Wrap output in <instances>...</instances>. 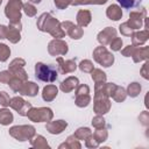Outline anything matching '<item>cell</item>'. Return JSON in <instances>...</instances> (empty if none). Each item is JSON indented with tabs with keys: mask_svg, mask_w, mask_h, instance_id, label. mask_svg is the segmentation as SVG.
Returning <instances> with one entry per match:
<instances>
[{
	"mask_svg": "<svg viewBox=\"0 0 149 149\" xmlns=\"http://www.w3.org/2000/svg\"><path fill=\"white\" fill-rule=\"evenodd\" d=\"M127 94L128 95H130V97H137L139 95V93L141 92V85L139 84V83H130L129 85H128V87H127Z\"/></svg>",
	"mask_w": 149,
	"mask_h": 149,
	"instance_id": "484cf974",
	"label": "cell"
},
{
	"mask_svg": "<svg viewBox=\"0 0 149 149\" xmlns=\"http://www.w3.org/2000/svg\"><path fill=\"white\" fill-rule=\"evenodd\" d=\"M91 73H92V79L95 81V84L97 83H104V81H106V73L102 70H100V69H93L91 71Z\"/></svg>",
	"mask_w": 149,
	"mask_h": 149,
	"instance_id": "cb8c5ba5",
	"label": "cell"
},
{
	"mask_svg": "<svg viewBox=\"0 0 149 149\" xmlns=\"http://www.w3.org/2000/svg\"><path fill=\"white\" fill-rule=\"evenodd\" d=\"M111 108V101L108 97L105 95H94V111L97 114H105Z\"/></svg>",
	"mask_w": 149,
	"mask_h": 149,
	"instance_id": "ba28073f",
	"label": "cell"
},
{
	"mask_svg": "<svg viewBox=\"0 0 149 149\" xmlns=\"http://www.w3.org/2000/svg\"><path fill=\"white\" fill-rule=\"evenodd\" d=\"M9 102H10V98H9L8 93L5 91H1L0 92V105L6 107V106H9Z\"/></svg>",
	"mask_w": 149,
	"mask_h": 149,
	"instance_id": "8d00e7d4",
	"label": "cell"
},
{
	"mask_svg": "<svg viewBox=\"0 0 149 149\" xmlns=\"http://www.w3.org/2000/svg\"><path fill=\"white\" fill-rule=\"evenodd\" d=\"M58 88L55 85H47L42 91V98L45 101H51L57 97Z\"/></svg>",
	"mask_w": 149,
	"mask_h": 149,
	"instance_id": "e0dca14e",
	"label": "cell"
},
{
	"mask_svg": "<svg viewBox=\"0 0 149 149\" xmlns=\"http://www.w3.org/2000/svg\"><path fill=\"white\" fill-rule=\"evenodd\" d=\"M107 0H71V5H86V3H95L101 5L105 3Z\"/></svg>",
	"mask_w": 149,
	"mask_h": 149,
	"instance_id": "1f68e13d",
	"label": "cell"
},
{
	"mask_svg": "<svg viewBox=\"0 0 149 149\" xmlns=\"http://www.w3.org/2000/svg\"><path fill=\"white\" fill-rule=\"evenodd\" d=\"M23 3L21 0H9L5 8V14L10 21V23L20 22L21 19V8Z\"/></svg>",
	"mask_w": 149,
	"mask_h": 149,
	"instance_id": "3957f363",
	"label": "cell"
},
{
	"mask_svg": "<svg viewBox=\"0 0 149 149\" xmlns=\"http://www.w3.org/2000/svg\"><path fill=\"white\" fill-rule=\"evenodd\" d=\"M107 137V132L105 129H100L98 128V130L94 133V139L98 141H105Z\"/></svg>",
	"mask_w": 149,
	"mask_h": 149,
	"instance_id": "74e56055",
	"label": "cell"
},
{
	"mask_svg": "<svg viewBox=\"0 0 149 149\" xmlns=\"http://www.w3.org/2000/svg\"><path fill=\"white\" fill-rule=\"evenodd\" d=\"M37 92H38V86L33 81H26L24 84H22L19 91V93H21L22 95H29V97H35Z\"/></svg>",
	"mask_w": 149,
	"mask_h": 149,
	"instance_id": "4fadbf2b",
	"label": "cell"
},
{
	"mask_svg": "<svg viewBox=\"0 0 149 149\" xmlns=\"http://www.w3.org/2000/svg\"><path fill=\"white\" fill-rule=\"evenodd\" d=\"M9 106L12 108H14L15 111H17V113L20 115H27L29 108L31 107V105L27 101H24L22 98L20 97H15L13 99H10V102H9Z\"/></svg>",
	"mask_w": 149,
	"mask_h": 149,
	"instance_id": "9c48e42d",
	"label": "cell"
},
{
	"mask_svg": "<svg viewBox=\"0 0 149 149\" xmlns=\"http://www.w3.org/2000/svg\"><path fill=\"white\" fill-rule=\"evenodd\" d=\"M27 116L34 121V122H42V121H50L52 119V111L48 107H40V108H33L30 107Z\"/></svg>",
	"mask_w": 149,
	"mask_h": 149,
	"instance_id": "5b68a950",
	"label": "cell"
},
{
	"mask_svg": "<svg viewBox=\"0 0 149 149\" xmlns=\"http://www.w3.org/2000/svg\"><path fill=\"white\" fill-rule=\"evenodd\" d=\"M147 68H148V62H146L144 63V65H143V68H142V70H141V72H142V76H143V78H148V73H147Z\"/></svg>",
	"mask_w": 149,
	"mask_h": 149,
	"instance_id": "bcb514c9",
	"label": "cell"
},
{
	"mask_svg": "<svg viewBox=\"0 0 149 149\" xmlns=\"http://www.w3.org/2000/svg\"><path fill=\"white\" fill-rule=\"evenodd\" d=\"M35 76L38 80L52 83L57 79V70L52 65H47L44 63L38 62L35 64Z\"/></svg>",
	"mask_w": 149,
	"mask_h": 149,
	"instance_id": "7a4b0ae2",
	"label": "cell"
},
{
	"mask_svg": "<svg viewBox=\"0 0 149 149\" xmlns=\"http://www.w3.org/2000/svg\"><path fill=\"white\" fill-rule=\"evenodd\" d=\"M119 30H120V33H121L122 35H125V36H132L134 29H132V28L129 27V24H128L127 22H125V23L120 24Z\"/></svg>",
	"mask_w": 149,
	"mask_h": 149,
	"instance_id": "e575fe53",
	"label": "cell"
},
{
	"mask_svg": "<svg viewBox=\"0 0 149 149\" xmlns=\"http://www.w3.org/2000/svg\"><path fill=\"white\" fill-rule=\"evenodd\" d=\"M106 15L108 19L113 20V21H118L121 19L122 16V10H121V7H119L118 5H111L107 10H106Z\"/></svg>",
	"mask_w": 149,
	"mask_h": 149,
	"instance_id": "ac0fdd59",
	"label": "cell"
},
{
	"mask_svg": "<svg viewBox=\"0 0 149 149\" xmlns=\"http://www.w3.org/2000/svg\"><path fill=\"white\" fill-rule=\"evenodd\" d=\"M78 139H80V140H85L86 137H90L91 136V130L88 129V128H79L77 132H76V134H74Z\"/></svg>",
	"mask_w": 149,
	"mask_h": 149,
	"instance_id": "836d02e7",
	"label": "cell"
},
{
	"mask_svg": "<svg viewBox=\"0 0 149 149\" xmlns=\"http://www.w3.org/2000/svg\"><path fill=\"white\" fill-rule=\"evenodd\" d=\"M79 69L83 71V72H91L94 68H93V63L88 59H84L79 63Z\"/></svg>",
	"mask_w": 149,
	"mask_h": 149,
	"instance_id": "f546056e",
	"label": "cell"
},
{
	"mask_svg": "<svg viewBox=\"0 0 149 149\" xmlns=\"http://www.w3.org/2000/svg\"><path fill=\"white\" fill-rule=\"evenodd\" d=\"M109 45H111V49L114 50V51H119L121 50V47H122V40L120 37H114L111 42H109Z\"/></svg>",
	"mask_w": 149,
	"mask_h": 149,
	"instance_id": "d6a6232c",
	"label": "cell"
},
{
	"mask_svg": "<svg viewBox=\"0 0 149 149\" xmlns=\"http://www.w3.org/2000/svg\"><path fill=\"white\" fill-rule=\"evenodd\" d=\"M116 37V30L112 27H107L105 28L104 30H101L99 34H98V41L101 45H106V44H109V42Z\"/></svg>",
	"mask_w": 149,
	"mask_h": 149,
	"instance_id": "30bf717a",
	"label": "cell"
},
{
	"mask_svg": "<svg viewBox=\"0 0 149 149\" xmlns=\"http://www.w3.org/2000/svg\"><path fill=\"white\" fill-rule=\"evenodd\" d=\"M148 36H149L148 30H142V31H137V33L132 34L133 45H142L148 40Z\"/></svg>",
	"mask_w": 149,
	"mask_h": 149,
	"instance_id": "d6986e66",
	"label": "cell"
},
{
	"mask_svg": "<svg viewBox=\"0 0 149 149\" xmlns=\"http://www.w3.org/2000/svg\"><path fill=\"white\" fill-rule=\"evenodd\" d=\"M57 62H58V66H59V70L62 73H69V72H73L76 69H77V64L73 59H69V61H64L62 57H58L57 58Z\"/></svg>",
	"mask_w": 149,
	"mask_h": 149,
	"instance_id": "7c38bea8",
	"label": "cell"
},
{
	"mask_svg": "<svg viewBox=\"0 0 149 149\" xmlns=\"http://www.w3.org/2000/svg\"><path fill=\"white\" fill-rule=\"evenodd\" d=\"M9 133L15 139L20 141H24V140H29L35 134V128L31 126H16V127H12L9 129Z\"/></svg>",
	"mask_w": 149,
	"mask_h": 149,
	"instance_id": "8992f818",
	"label": "cell"
},
{
	"mask_svg": "<svg viewBox=\"0 0 149 149\" xmlns=\"http://www.w3.org/2000/svg\"><path fill=\"white\" fill-rule=\"evenodd\" d=\"M90 93V87L85 84H81V85H78L77 86V90H76V95L78 94H87Z\"/></svg>",
	"mask_w": 149,
	"mask_h": 149,
	"instance_id": "60d3db41",
	"label": "cell"
},
{
	"mask_svg": "<svg viewBox=\"0 0 149 149\" xmlns=\"http://www.w3.org/2000/svg\"><path fill=\"white\" fill-rule=\"evenodd\" d=\"M93 58L97 63H99L100 65H102L105 68H108L114 63V56L105 48V45H100L94 49Z\"/></svg>",
	"mask_w": 149,
	"mask_h": 149,
	"instance_id": "277c9868",
	"label": "cell"
},
{
	"mask_svg": "<svg viewBox=\"0 0 149 149\" xmlns=\"http://www.w3.org/2000/svg\"><path fill=\"white\" fill-rule=\"evenodd\" d=\"M48 51L51 56L65 55L68 52V44L64 41H62L61 38H55L49 43Z\"/></svg>",
	"mask_w": 149,
	"mask_h": 149,
	"instance_id": "52a82bcc",
	"label": "cell"
},
{
	"mask_svg": "<svg viewBox=\"0 0 149 149\" xmlns=\"http://www.w3.org/2000/svg\"><path fill=\"white\" fill-rule=\"evenodd\" d=\"M91 12L86 9H80L77 14V23L79 27H86L91 22Z\"/></svg>",
	"mask_w": 149,
	"mask_h": 149,
	"instance_id": "2e32d148",
	"label": "cell"
},
{
	"mask_svg": "<svg viewBox=\"0 0 149 149\" xmlns=\"http://www.w3.org/2000/svg\"><path fill=\"white\" fill-rule=\"evenodd\" d=\"M28 1H30L31 3H40L41 2V0H28Z\"/></svg>",
	"mask_w": 149,
	"mask_h": 149,
	"instance_id": "7dc6e473",
	"label": "cell"
},
{
	"mask_svg": "<svg viewBox=\"0 0 149 149\" xmlns=\"http://www.w3.org/2000/svg\"><path fill=\"white\" fill-rule=\"evenodd\" d=\"M126 95H127L126 90H125L123 87H120V86H116L115 90H114V92H113V94H112L113 99H114L115 101H118V102L123 101V100L126 99Z\"/></svg>",
	"mask_w": 149,
	"mask_h": 149,
	"instance_id": "603a6c76",
	"label": "cell"
},
{
	"mask_svg": "<svg viewBox=\"0 0 149 149\" xmlns=\"http://www.w3.org/2000/svg\"><path fill=\"white\" fill-rule=\"evenodd\" d=\"M123 8H134L141 3L142 0H116Z\"/></svg>",
	"mask_w": 149,
	"mask_h": 149,
	"instance_id": "83f0119b",
	"label": "cell"
},
{
	"mask_svg": "<svg viewBox=\"0 0 149 149\" xmlns=\"http://www.w3.org/2000/svg\"><path fill=\"white\" fill-rule=\"evenodd\" d=\"M140 120L142 121L143 125H147V121H148V113H147V112H143V113L140 115Z\"/></svg>",
	"mask_w": 149,
	"mask_h": 149,
	"instance_id": "f6af8a7d",
	"label": "cell"
},
{
	"mask_svg": "<svg viewBox=\"0 0 149 149\" xmlns=\"http://www.w3.org/2000/svg\"><path fill=\"white\" fill-rule=\"evenodd\" d=\"M9 55H10V49L6 44L0 43V62H6Z\"/></svg>",
	"mask_w": 149,
	"mask_h": 149,
	"instance_id": "4316f807",
	"label": "cell"
},
{
	"mask_svg": "<svg viewBox=\"0 0 149 149\" xmlns=\"http://www.w3.org/2000/svg\"><path fill=\"white\" fill-rule=\"evenodd\" d=\"M24 65H26L24 59H22V58H15V59H13V61L10 62V64H9V71L16 70V69H19V68H23Z\"/></svg>",
	"mask_w": 149,
	"mask_h": 149,
	"instance_id": "4dcf8cb0",
	"label": "cell"
},
{
	"mask_svg": "<svg viewBox=\"0 0 149 149\" xmlns=\"http://www.w3.org/2000/svg\"><path fill=\"white\" fill-rule=\"evenodd\" d=\"M66 126H68V123L64 120H57V121H51V122L48 121L47 129L51 134H59L63 132L64 128H66Z\"/></svg>",
	"mask_w": 149,
	"mask_h": 149,
	"instance_id": "5bb4252c",
	"label": "cell"
},
{
	"mask_svg": "<svg viewBox=\"0 0 149 149\" xmlns=\"http://www.w3.org/2000/svg\"><path fill=\"white\" fill-rule=\"evenodd\" d=\"M6 33H7V27L3 24H0V40L6 38Z\"/></svg>",
	"mask_w": 149,
	"mask_h": 149,
	"instance_id": "ee69618b",
	"label": "cell"
},
{
	"mask_svg": "<svg viewBox=\"0 0 149 149\" xmlns=\"http://www.w3.org/2000/svg\"><path fill=\"white\" fill-rule=\"evenodd\" d=\"M1 2H2V0H0V5H1Z\"/></svg>",
	"mask_w": 149,
	"mask_h": 149,
	"instance_id": "c3c4849f",
	"label": "cell"
},
{
	"mask_svg": "<svg viewBox=\"0 0 149 149\" xmlns=\"http://www.w3.org/2000/svg\"><path fill=\"white\" fill-rule=\"evenodd\" d=\"M8 85L10 86V88H12L13 91H15V92H19V91H20V88H21V86H22V80L13 76V77L9 79V81H8Z\"/></svg>",
	"mask_w": 149,
	"mask_h": 149,
	"instance_id": "f1b7e54d",
	"label": "cell"
},
{
	"mask_svg": "<svg viewBox=\"0 0 149 149\" xmlns=\"http://www.w3.org/2000/svg\"><path fill=\"white\" fill-rule=\"evenodd\" d=\"M91 101L90 94H78L76 95V105L78 107H86Z\"/></svg>",
	"mask_w": 149,
	"mask_h": 149,
	"instance_id": "d4e9b609",
	"label": "cell"
},
{
	"mask_svg": "<svg viewBox=\"0 0 149 149\" xmlns=\"http://www.w3.org/2000/svg\"><path fill=\"white\" fill-rule=\"evenodd\" d=\"M78 84H79L78 78L71 76V77H68L65 80H63L61 83V90L63 92H71L72 90H74L78 86Z\"/></svg>",
	"mask_w": 149,
	"mask_h": 149,
	"instance_id": "9a60e30c",
	"label": "cell"
},
{
	"mask_svg": "<svg viewBox=\"0 0 149 149\" xmlns=\"http://www.w3.org/2000/svg\"><path fill=\"white\" fill-rule=\"evenodd\" d=\"M92 125H93L95 128H101V127H104V125H105V120H104V118L100 116V114H99V115H97L95 118H93Z\"/></svg>",
	"mask_w": 149,
	"mask_h": 149,
	"instance_id": "f35d334b",
	"label": "cell"
},
{
	"mask_svg": "<svg viewBox=\"0 0 149 149\" xmlns=\"http://www.w3.org/2000/svg\"><path fill=\"white\" fill-rule=\"evenodd\" d=\"M66 34L71 37V38H73V40H79L81 36H83V34H84V31H83V29H81V27H79V26H74V24H72L69 29H68V31H66Z\"/></svg>",
	"mask_w": 149,
	"mask_h": 149,
	"instance_id": "44dd1931",
	"label": "cell"
},
{
	"mask_svg": "<svg viewBox=\"0 0 149 149\" xmlns=\"http://www.w3.org/2000/svg\"><path fill=\"white\" fill-rule=\"evenodd\" d=\"M132 56H133L135 63L147 59L148 58V47H144V48H135V50H134V52H133Z\"/></svg>",
	"mask_w": 149,
	"mask_h": 149,
	"instance_id": "ffe728a7",
	"label": "cell"
},
{
	"mask_svg": "<svg viewBox=\"0 0 149 149\" xmlns=\"http://www.w3.org/2000/svg\"><path fill=\"white\" fill-rule=\"evenodd\" d=\"M146 17V10L143 8V10L140 12H132L129 15V20L127 21V23L129 24V27L132 29H139L142 24V21Z\"/></svg>",
	"mask_w": 149,
	"mask_h": 149,
	"instance_id": "8fae6325",
	"label": "cell"
},
{
	"mask_svg": "<svg viewBox=\"0 0 149 149\" xmlns=\"http://www.w3.org/2000/svg\"><path fill=\"white\" fill-rule=\"evenodd\" d=\"M55 5L59 9H64L69 5H71V0H55Z\"/></svg>",
	"mask_w": 149,
	"mask_h": 149,
	"instance_id": "b9f144b4",
	"label": "cell"
},
{
	"mask_svg": "<svg viewBox=\"0 0 149 149\" xmlns=\"http://www.w3.org/2000/svg\"><path fill=\"white\" fill-rule=\"evenodd\" d=\"M37 28L41 31H48L56 38H61L65 35L63 29L61 28V22L52 17L49 13H43L38 19H37Z\"/></svg>",
	"mask_w": 149,
	"mask_h": 149,
	"instance_id": "6da1fadb",
	"label": "cell"
},
{
	"mask_svg": "<svg viewBox=\"0 0 149 149\" xmlns=\"http://www.w3.org/2000/svg\"><path fill=\"white\" fill-rule=\"evenodd\" d=\"M22 8H23V12H24L28 16H34V15H36V8H35L31 3H24V5L22 6Z\"/></svg>",
	"mask_w": 149,
	"mask_h": 149,
	"instance_id": "d590c367",
	"label": "cell"
},
{
	"mask_svg": "<svg viewBox=\"0 0 149 149\" xmlns=\"http://www.w3.org/2000/svg\"><path fill=\"white\" fill-rule=\"evenodd\" d=\"M13 77V74H12V72L8 70V71H1L0 72V83H8L9 81V79Z\"/></svg>",
	"mask_w": 149,
	"mask_h": 149,
	"instance_id": "ab89813d",
	"label": "cell"
},
{
	"mask_svg": "<svg viewBox=\"0 0 149 149\" xmlns=\"http://www.w3.org/2000/svg\"><path fill=\"white\" fill-rule=\"evenodd\" d=\"M134 50H135V45H128V47H126L121 52H122V55H123V56L129 57V56H132V55H133Z\"/></svg>",
	"mask_w": 149,
	"mask_h": 149,
	"instance_id": "7bdbcfd3",
	"label": "cell"
},
{
	"mask_svg": "<svg viewBox=\"0 0 149 149\" xmlns=\"http://www.w3.org/2000/svg\"><path fill=\"white\" fill-rule=\"evenodd\" d=\"M10 122H13V114L9 112V109L7 108L0 109V123L6 126L9 125Z\"/></svg>",
	"mask_w": 149,
	"mask_h": 149,
	"instance_id": "7402d4cb",
	"label": "cell"
}]
</instances>
